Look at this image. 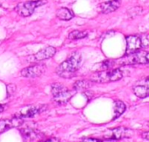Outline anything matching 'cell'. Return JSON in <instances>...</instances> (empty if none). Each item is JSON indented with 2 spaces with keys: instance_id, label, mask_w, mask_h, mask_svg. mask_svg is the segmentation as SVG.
I'll return each instance as SVG.
<instances>
[{
  "instance_id": "1",
  "label": "cell",
  "mask_w": 149,
  "mask_h": 142,
  "mask_svg": "<svg viewBox=\"0 0 149 142\" xmlns=\"http://www.w3.org/2000/svg\"><path fill=\"white\" fill-rule=\"evenodd\" d=\"M81 65V55L79 52H73L65 61H64L57 69L56 73L63 78H71L79 70Z\"/></svg>"
},
{
  "instance_id": "2",
  "label": "cell",
  "mask_w": 149,
  "mask_h": 142,
  "mask_svg": "<svg viewBox=\"0 0 149 142\" xmlns=\"http://www.w3.org/2000/svg\"><path fill=\"white\" fill-rule=\"evenodd\" d=\"M114 65H135V64H149V52L138 50L134 53L126 55L125 56L113 61Z\"/></svg>"
},
{
  "instance_id": "3",
  "label": "cell",
  "mask_w": 149,
  "mask_h": 142,
  "mask_svg": "<svg viewBox=\"0 0 149 142\" xmlns=\"http://www.w3.org/2000/svg\"><path fill=\"white\" fill-rule=\"evenodd\" d=\"M123 77V72L120 69H109L103 71L96 72L92 75L91 81L99 83H107L111 82H116Z\"/></svg>"
},
{
  "instance_id": "4",
  "label": "cell",
  "mask_w": 149,
  "mask_h": 142,
  "mask_svg": "<svg viewBox=\"0 0 149 142\" xmlns=\"http://www.w3.org/2000/svg\"><path fill=\"white\" fill-rule=\"evenodd\" d=\"M52 100L55 103L65 105L70 101L73 93L60 83H53L52 85Z\"/></svg>"
},
{
  "instance_id": "5",
  "label": "cell",
  "mask_w": 149,
  "mask_h": 142,
  "mask_svg": "<svg viewBox=\"0 0 149 142\" xmlns=\"http://www.w3.org/2000/svg\"><path fill=\"white\" fill-rule=\"evenodd\" d=\"M46 3H47L46 0H34V1L20 3L16 6L15 10L19 16L26 17V16H30L31 15H32L34 10L38 7L43 5Z\"/></svg>"
},
{
  "instance_id": "6",
  "label": "cell",
  "mask_w": 149,
  "mask_h": 142,
  "mask_svg": "<svg viewBox=\"0 0 149 142\" xmlns=\"http://www.w3.org/2000/svg\"><path fill=\"white\" fill-rule=\"evenodd\" d=\"M127 41V49L126 55L134 53L142 48V42L141 35H131L126 37Z\"/></svg>"
},
{
  "instance_id": "7",
  "label": "cell",
  "mask_w": 149,
  "mask_h": 142,
  "mask_svg": "<svg viewBox=\"0 0 149 142\" xmlns=\"http://www.w3.org/2000/svg\"><path fill=\"white\" fill-rule=\"evenodd\" d=\"M46 105H36V106H30L28 108L21 109L18 113L16 114L15 116L18 118H31L46 109Z\"/></svg>"
},
{
  "instance_id": "8",
  "label": "cell",
  "mask_w": 149,
  "mask_h": 142,
  "mask_svg": "<svg viewBox=\"0 0 149 142\" xmlns=\"http://www.w3.org/2000/svg\"><path fill=\"white\" fill-rule=\"evenodd\" d=\"M46 67L44 64H35L24 69L21 71V75L27 78H35L42 75L45 72Z\"/></svg>"
},
{
  "instance_id": "9",
  "label": "cell",
  "mask_w": 149,
  "mask_h": 142,
  "mask_svg": "<svg viewBox=\"0 0 149 142\" xmlns=\"http://www.w3.org/2000/svg\"><path fill=\"white\" fill-rule=\"evenodd\" d=\"M23 119L17 116H13L10 119H2L0 120V134H3L11 128H18L23 125Z\"/></svg>"
},
{
  "instance_id": "10",
  "label": "cell",
  "mask_w": 149,
  "mask_h": 142,
  "mask_svg": "<svg viewBox=\"0 0 149 142\" xmlns=\"http://www.w3.org/2000/svg\"><path fill=\"white\" fill-rule=\"evenodd\" d=\"M134 95L139 98H147L149 96V76H148L141 83L135 85L133 88Z\"/></svg>"
},
{
  "instance_id": "11",
  "label": "cell",
  "mask_w": 149,
  "mask_h": 142,
  "mask_svg": "<svg viewBox=\"0 0 149 142\" xmlns=\"http://www.w3.org/2000/svg\"><path fill=\"white\" fill-rule=\"evenodd\" d=\"M120 5V0H110L101 3L98 5L99 11L104 14H109L119 9Z\"/></svg>"
},
{
  "instance_id": "12",
  "label": "cell",
  "mask_w": 149,
  "mask_h": 142,
  "mask_svg": "<svg viewBox=\"0 0 149 142\" xmlns=\"http://www.w3.org/2000/svg\"><path fill=\"white\" fill-rule=\"evenodd\" d=\"M133 135V131L131 129L123 128V127H120L117 128H114L112 130V135L110 137V139L118 141V140H121V139H125V138H130Z\"/></svg>"
},
{
  "instance_id": "13",
  "label": "cell",
  "mask_w": 149,
  "mask_h": 142,
  "mask_svg": "<svg viewBox=\"0 0 149 142\" xmlns=\"http://www.w3.org/2000/svg\"><path fill=\"white\" fill-rule=\"evenodd\" d=\"M56 53V49L54 47L49 46L46 47L45 49H42L41 50H39L38 52H37L35 54V59L38 61H43L45 59H49L51 57H52Z\"/></svg>"
},
{
  "instance_id": "14",
  "label": "cell",
  "mask_w": 149,
  "mask_h": 142,
  "mask_svg": "<svg viewBox=\"0 0 149 142\" xmlns=\"http://www.w3.org/2000/svg\"><path fill=\"white\" fill-rule=\"evenodd\" d=\"M20 134L23 136L24 142H31L39 136V132L37 129L32 128H22L20 130Z\"/></svg>"
},
{
  "instance_id": "15",
  "label": "cell",
  "mask_w": 149,
  "mask_h": 142,
  "mask_svg": "<svg viewBox=\"0 0 149 142\" xmlns=\"http://www.w3.org/2000/svg\"><path fill=\"white\" fill-rule=\"evenodd\" d=\"M56 16L58 19L60 20H65V21H67V20H70L72 19L73 16H74V14L73 12L68 9V8H65V7H62V8H59L57 12H56Z\"/></svg>"
},
{
  "instance_id": "16",
  "label": "cell",
  "mask_w": 149,
  "mask_h": 142,
  "mask_svg": "<svg viewBox=\"0 0 149 142\" xmlns=\"http://www.w3.org/2000/svg\"><path fill=\"white\" fill-rule=\"evenodd\" d=\"M93 82L89 80L78 81L73 84V89L75 91H86L93 86Z\"/></svg>"
},
{
  "instance_id": "17",
  "label": "cell",
  "mask_w": 149,
  "mask_h": 142,
  "mask_svg": "<svg viewBox=\"0 0 149 142\" xmlns=\"http://www.w3.org/2000/svg\"><path fill=\"white\" fill-rule=\"evenodd\" d=\"M113 66H114L113 61L107 60V61H104V62H101L96 64L93 69L94 71L99 72V71H103V70H107V69H112Z\"/></svg>"
},
{
  "instance_id": "18",
  "label": "cell",
  "mask_w": 149,
  "mask_h": 142,
  "mask_svg": "<svg viewBox=\"0 0 149 142\" xmlns=\"http://www.w3.org/2000/svg\"><path fill=\"white\" fill-rule=\"evenodd\" d=\"M126 110V105L124 104V102H122L121 101H116L114 102V118L113 119H117L118 117H120Z\"/></svg>"
},
{
  "instance_id": "19",
  "label": "cell",
  "mask_w": 149,
  "mask_h": 142,
  "mask_svg": "<svg viewBox=\"0 0 149 142\" xmlns=\"http://www.w3.org/2000/svg\"><path fill=\"white\" fill-rule=\"evenodd\" d=\"M87 36L86 31H79V30H73L69 33L68 38L71 40H79Z\"/></svg>"
},
{
  "instance_id": "20",
  "label": "cell",
  "mask_w": 149,
  "mask_h": 142,
  "mask_svg": "<svg viewBox=\"0 0 149 142\" xmlns=\"http://www.w3.org/2000/svg\"><path fill=\"white\" fill-rule=\"evenodd\" d=\"M141 42H142V47L148 48L149 47V34H142L141 35Z\"/></svg>"
},
{
  "instance_id": "21",
  "label": "cell",
  "mask_w": 149,
  "mask_h": 142,
  "mask_svg": "<svg viewBox=\"0 0 149 142\" xmlns=\"http://www.w3.org/2000/svg\"><path fill=\"white\" fill-rule=\"evenodd\" d=\"M81 142H101V141L98 139H93V138H86Z\"/></svg>"
},
{
  "instance_id": "22",
  "label": "cell",
  "mask_w": 149,
  "mask_h": 142,
  "mask_svg": "<svg viewBox=\"0 0 149 142\" xmlns=\"http://www.w3.org/2000/svg\"><path fill=\"white\" fill-rule=\"evenodd\" d=\"M40 142H60V140L58 138H56V137H52L51 139H48L46 141H40Z\"/></svg>"
},
{
  "instance_id": "23",
  "label": "cell",
  "mask_w": 149,
  "mask_h": 142,
  "mask_svg": "<svg viewBox=\"0 0 149 142\" xmlns=\"http://www.w3.org/2000/svg\"><path fill=\"white\" fill-rule=\"evenodd\" d=\"M5 110V106L3 105V104H0V113L3 112Z\"/></svg>"
},
{
  "instance_id": "24",
  "label": "cell",
  "mask_w": 149,
  "mask_h": 142,
  "mask_svg": "<svg viewBox=\"0 0 149 142\" xmlns=\"http://www.w3.org/2000/svg\"><path fill=\"white\" fill-rule=\"evenodd\" d=\"M101 142H115V140H113V139H108V140L101 141Z\"/></svg>"
}]
</instances>
